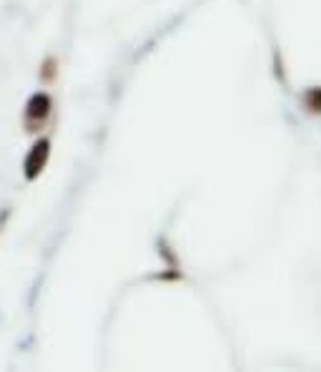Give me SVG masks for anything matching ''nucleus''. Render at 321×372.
<instances>
[{
  "label": "nucleus",
  "mask_w": 321,
  "mask_h": 372,
  "mask_svg": "<svg viewBox=\"0 0 321 372\" xmlns=\"http://www.w3.org/2000/svg\"><path fill=\"white\" fill-rule=\"evenodd\" d=\"M51 108H53L51 96H48V94H36L31 101H28L26 116H28V121H43L45 116L51 114Z\"/></svg>",
  "instance_id": "nucleus-2"
},
{
  "label": "nucleus",
  "mask_w": 321,
  "mask_h": 372,
  "mask_svg": "<svg viewBox=\"0 0 321 372\" xmlns=\"http://www.w3.org/2000/svg\"><path fill=\"white\" fill-rule=\"evenodd\" d=\"M56 61H53V58H48V61H45L43 64V70H40V78H43V81H53V78H56Z\"/></svg>",
  "instance_id": "nucleus-3"
},
{
  "label": "nucleus",
  "mask_w": 321,
  "mask_h": 372,
  "mask_svg": "<svg viewBox=\"0 0 321 372\" xmlns=\"http://www.w3.org/2000/svg\"><path fill=\"white\" fill-rule=\"evenodd\" d=\"M48 158H51V141L38 139L31 146V151H28L26 161H23V174H26L28 181H36L43 174Z\"/></svg>",
  "instance_id": "nucleus-1"
}]
</instances>
